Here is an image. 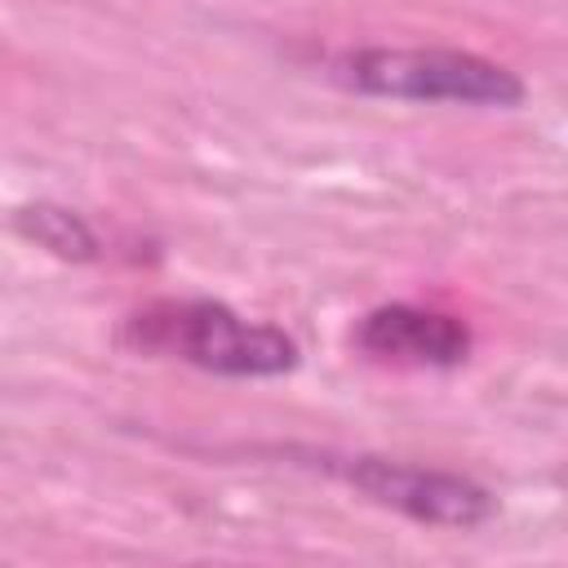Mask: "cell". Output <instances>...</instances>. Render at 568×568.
Wrapping results in <instances>:
<instances>
[{
	"label": "cell",
	"instance_id": "obj_1",
	"mask_svg": "<svg viewBox=\"0 0 568 568\" xmlns=\"http://www.w3.org/2000/svg\"><path fill=\"white\" fill-rule=\"evenodd\" d=\"M124 342L217 377H284L297 368V342L280 324L248 320L213 297L151 302L124 320Z\"/></svg>",
	"mask_w": 568,
	"mask_h": 568
},
{
	"label": "cell",
	"instance_id": "obj_2",
	"mask_svg": "<svg viewBox=\"0 0 568 568\" xmlns=\"http://www.w3.org/2000/svg\"><path fill=\"white\" fill-rule=\"evenodd\" d=\"M333 80L390 102H448V106H519L524 80L470 49L448 44H364L333 58Z\"/></svg>",
	"mask_w": 568,
	"mask_h": 568
},
{
	"label": "cell",
	"instance_id": "obj_3",
	"mask_svg": "<svg viewBox=\"0 0 568 568\" xmlns=\"http://www.w3.org/2000/svg\"><path fill=\"white\" fill-rule=\"evenodd\" d=\"M324 466L342 475L355 493H364L368 501L399 510L404 519H417L430 528H479L497 515V493L457 470H435V466L395 462L377 453L324 457Z\"/></svg>",
	"mask_w": 568,
	"mask_h": 568
},
{
	"label": "cell",
	"instance_id": "obj_4",
	"mask_svg": "<svg viewBox=\"0 0 568 568\" xmlns=\"http://www.w3.org/2000/svg\"><path fill=\"white\" fill-rule=\"evenodd\" d=\"M355 346L399 368H457L470 355V328L435 306L386 302L355 324Z\"/></svg>",
	"mask_w": 568,
	"mask_h": 568
},
{
	"label": "cell",
	"instance_id": "obj_5",
	"mask_svg": "<svg viewBox=\"0 0 568 568\" xmlns=\"http://www.w3.org/2000/svg\"><path fill=\"white\" fill-rule=\"evenodd\" d=\"M13 231L27 240V244H36V248H44V253H53V257H62V262H93L98 257V231L75 213V209H62V204H53V200H36V204H22L18 213H13Z\"/></svg>",
	"mask_w": 568,
	"mask_h": 568
}]
</instances>
